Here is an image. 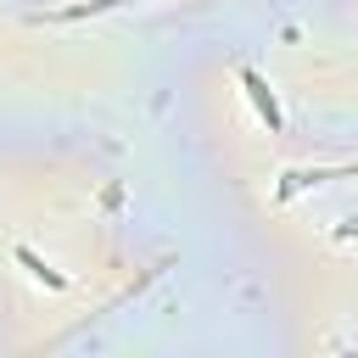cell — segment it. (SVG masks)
Wrapping results in <instances>:
<instances>
[{
	"instance_id": "1",
	"label": "cell",
	"mask_w": 358,
	"mask_h": 358,
	"mask_svg": "<svg viewBox=\"0 0 358 358\" xmlns=\"http://www.w3.org/2000/svg\"><path fill=\"white\" fill-rule=\"evenodd\" d=\"M241 84H246V95H252V106H257V117H263L268 129H280V106H274V95H268V84H263V78H257L252 67L241 73Z\"/></svg>"
},
{
	"instance_id": "2",
	"label": "cell",
	"mask_w": 358,
	"mask_h": 358,
	"mask_svg": "<svg viewBox=\"0 0 358 358\" xmlns=\"http://www.w3.org/2000/svg\"><path fill=\"white\" fill-rule=\"evenodd\" d=\"M17 263H22V268H28L34 280H45L50 291H62V285H67V280H62L56 268H45V257H39V252H28V246H17Z\"/></svg>"
}]
</instances>
